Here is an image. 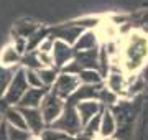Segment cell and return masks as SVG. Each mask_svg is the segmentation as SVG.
<instances>
[{"label": "cell", "mask_w": 148, "mask_h": 140, "mask_svg": "<svg viewBox=\"0 0 148 140\" xmlns=\"http://www.w3.org/2000/svg\"><path fill=\"white\" fill-rule=\"evenodd\" d=\"M125 53L128 54V63H130V68H137V66L142 65L143 58L147 56L148 53V45L145 38H138V35L133 36L130 40V45Z\"/></svg>", "instance_id": "cell-1"}, {"label": "cell", "mask_w": 148, "mask_h": 140, "mask_svg": "<svg viewBox=\"0 0 148 140\" xmlns=\"http://www.w3.org/2000/svg\"><path fill=\"white\" fill-rule=\"evenodd\" d=\"M54 99H56L54 96H49V97H46V99L43 101V115H45L46 120L56 119L58 114H59V110H61V102L56 101V104H53Z\"/></svg>", "instance_id": "cell-2"}, {"label": "cell", "mask_w": 148, "mask_h": 140, "mask_svg": "<svg viewBox=\"0 0 148 140\" xmlns=\"http://www.w3.org/2000/svg\"><path fill=\"white\" fill-rule=\"evenodd\" d=\"M25 114H27V115H25V122L28 124V127L33 129L38 134L40 129H41V124H43V117L40 115V112L30 109V110H25Z\"/></svg>", "instance_id": "cell-3"}, {"label": "cell", "mask_w": 148, "mask_h": 140, "mask_svg": "<svg viewBox=\"0 0 148 140\" xmlns=\"http://www.w3.org/2000/svg\"><path fill=\"white\" fill-rule=\"evenodd\" d=\"M41 102V91L40 89H28V92H25V97L21 104L23 106H28V107H35Z\"/></svg>", "instance_id": "cell-4"}, {"label": "cell", "mask_w": 148, "mask_h": 140, "mask_svg": "<svg viewBox=\"0 0 148 140\" xmlns=\"http://www.w3.org/2000/svg\"><path fill=\"white\" fill-rule=\"evenodd\" d=\"M114 129H115V124H114V119H112V115L109 112L104 114V117H102V125H101V132L104 137H109V135L114 132Z\"/></svg>", "instance_id": "cell-5"}]
</instances>
